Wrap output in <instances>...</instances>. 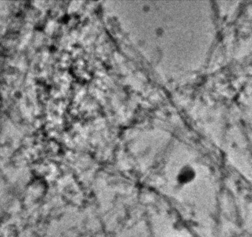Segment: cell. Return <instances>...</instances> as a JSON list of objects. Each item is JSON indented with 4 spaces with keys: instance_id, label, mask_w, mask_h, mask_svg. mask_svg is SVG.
<instances>
[{
    "instance_id": "cell-1",
    "label": "cell",
    "mask_w": 252,
    "mask_h": 237,
    "mask_svg": "<svg viewBox=\"0 0 252 237\" xmlns=\"http://www.w3.org/2000/svg\"><path fill=\"white\" fill-rule=\"evenodd\" d=\"M196 172L193 168L185 166L179 170L177 175V181L181 185H187L193 182Z\"/></svg>"
}]
</instances>
